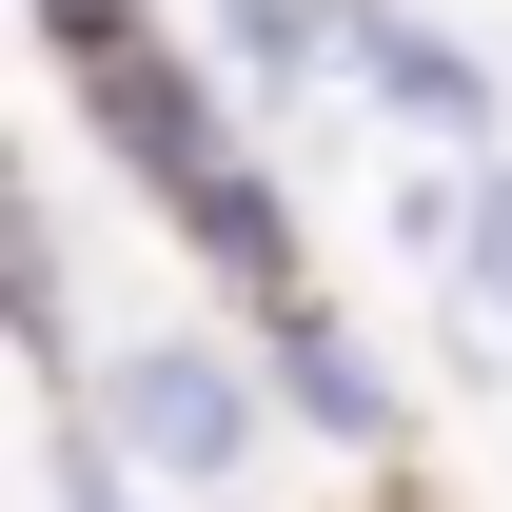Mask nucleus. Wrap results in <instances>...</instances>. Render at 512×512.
Returning a JSON list of instances; mask_svg holds the SVG:
<instances>
[{
    "mask_svg": "<svg viewBox=\"0 0 512 512\" xmlns=\"http://www.w3.org/2000/svg\"><path fill=\"white\" fill-rule=\"evenodd\" d=\"M40 493H60V512H158V493H138V473H119V434L79 414V394H60V414H40Z\"/></svg>",
    "mask_w": 512,
    "mask_h": 512,
    "instance_id": "0eeeda50",
    "label": "nucleus"
},
{
    "mask_svg": "<svg viewBox=\"0 0 512 512\" xmlns=\"http://www.w3.org/2000/svg\"><path fill=\"white\" fill-rule=\"evenodd\" d=\"M60 79H79V119L119 138L138 217H158V237L197 256V296H217V316H237L256 355H276L296 316H335V296H316V237H296V197H276V158L237 138V79L197 60V40L158 20V0H138L119 40H79Z\"/></svg>",
    "mask_w": 512,
    "mask_h": 512,
    "instance_id": "f257e3e1",
    "label": "nucleus"
},
{
    "mask_svg": "<svg viewBox=\"0 0 512 512\" xmlns=\"http://www.w3.org/2000/svg\"><path fill=\"white\" fill-rule=\"evenodd\" d=\"M316 40H335V79H355L394 138H434V158H493V60H473L453 20H414V0H316Z\"/></svg>",
    "mask_w": 512,
    "mask_h": 512,
    "instance_id": "7ed1b4c3",
    "label": "nucleus"
},
{
    "mask_svg": "<svg viewBox=\"0 0 512 512\" xmlns=\"http://www.w3.org/2000/svg\"><path fill=\"white\" fill-rule=\"evenodd\" d=\"M79 414L119 434V473H138V493H237L256 453H276V375H256V335H237V316H158V335H99Z\"/></svg>",
    "mask_w": 512,
    "mask_h": 512,
    "instance_id": "f03ea898",
    "label": "nucleus"
},
{
    "mask_svg": "<svg viewBox=\"0 0 512 512\" xmlns=\"http://www.w3.org/2000/svg\"><path fill=\"white\" fill-rule=\"evenodd\" d=\"M20 20H40V60H79V40H119L138 0H20Z\"/></svg>",
    "mask_w": 512,
    "mask_h": 512,
    "instance_id": "6e6552de",
    "label": "nucleus"
},
{
    "mask_svg": "<svg viewBox=\"0 0 512 512\" xmlns=\"http://www.w3.org/2000/svg\"><path fill=\"white\" fill-rule=\"evenodd\" d=\"M256 375H276V414H296L316 453H355V473H394V375L355 355V316H296L276 355H256Z\"/></svg>",
    "mask_w": 512,
    "mask_h": 512,
    "instance_id": "39448f33",
    "label": "nucleus"
},
{
    "mask_svg": "<svg viewBox=\"0 0 512 512\" xmlns=\"http://www.w3.org/2000/svg\"><path fill=\"white\" fill-rule=\"evenodd\" d=\"M197 20H217V79H237V99H296V79H335L316 0H197Z\"/></svg>",
    "mask_w": 512,
    "mask_h": 512,
    "instance_id": "423d86ee",
    "label": "nucleus"
},
{
    "mask_svg": "<svg viewBox=\"0 0 512 512\" xmlns=\"http://www.w3.org/2000/svg\"><path fill=\"white\" fill-rule=\"evenodd\" d=\"M394 237L434 256V335L473 375H512V158H434V178L394 197Z\"/></svg>",
    "mask_w": 512,
    "mask_h": 512,
    "instance_id": "20e7f679",
    "label": "nucleus"
}]
</instances>
